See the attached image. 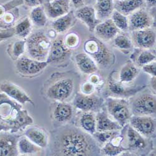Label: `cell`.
<instances>
[{
	"label": "cell",
	"mask_w": 156,
	"mask_h": 156,
	"mask_svg": "<svg viewBox=\"0 0 156 156\" xmlns=\"http://www.w3.org/2000/svg\"><path fill=\"white\" fill-rule=\"evenodd\" d=\"M26 49V41L18 40L9 44L7 51L9 56L15 61L19 59L24 53Z\"/></svg>",
	"instance_id": "cell-33"
},
{
	"label": "cell",
	"mask_w": 156,
	"mask_h": 156,
	"mask_svg": "<svg viewBox=\"0 0 156 156\" xmlns=\"http://www.w3.org/2000/svg\"><path fill=\"white\" fill-rule=\"evenodd\" d=\"M84 50L100 68H109L115 62V56L113 52L96 36H90L85 41Z\"/></svg>",
	"instance_id": "cell-3"
},
{
	"label": "cell",
	"mask_w": 156,
	"mask_h": 156,
	"mask_svg": "<svg viewBox=\"0 0 156 156\" xmlns=\"http://www.w3.org/2000/svg\"><path fill=\"white\" fill-rule=\"evenodd\" d=\"M132 112L135 115H147L155 114V96L146 94L137 97L131 105Z\"/></svg>",
	"instance_id": "cell-9"
},
{
	"label": "cell",
	"mask_w": 156,
	"mask_h": 156,
	"mask_svg": "<svg viewBox=\"0 0 156 156\" xmlns=\"http://www.w3.org/2000/svg\"><path fill=\"white\" fill-rule=\"evenodd\" d=\"M75 62L77 68L84 74H91L98 70L96 62L86 53L77 54L75 56Z\"/></svg>",
	"instance_id": "cell-23"
},
{
	"label": "cell",
	"mask_w": 156,
	"mask_h": 156,
	"mask_svg": "<svg viewBox=\"0 0 156 156\" xmlns=\"http://www.w3.org/2000/svg\"><path fill=\"white\" fill-rule=\"evenodd\" d=\"M94 9L98 20H107L114 10V0H96Z\"/></svg>",
	"instance_id": "cell-28"
},
{
	"label": "cell",
	"mask_w": 156,
	"mask_h": 156,
	"mask_svg": "<svg viewBox=\"0 0 156 156\" xmlns=\"http://www.w3.org/2000/svg\"><path fill=\"white\" fill-rule=\"evenodd\" d=\"M24 134L26 137L37 146L41 148L47 147L48 138L43 130L36 127H31L27 129Z\"/></svg>",
	"instance_id": "cell-26"
},
{
	"label": "cell",
	"mask_w": 156,
	"mask_h": 156,
	"mask_svg": "<svg viewBox=\"0 0 156 156\" xmlns=\"http://www.w3.org/2000/svg\"><path fill=\"white\" fill-rule=\"evenodd\" d=\"M108 86L110 91L116 95L119 96H129L135 94L136 93L142 89L144 87H127L120 81H117L114 79L112 74L109 77Z\"/></svg>",
	"instance_id": "cell-21"
},
{
	"label": "cell",
	"mask_w": 156,
	"mask_h": 156,
	"mask_svg": "<svg viewBox=\"0 0 156 156\" xmlns=\"http://www.w3.org/2000/svg\"><path fill=\"white\" fill-rule=\"evenodd\" d=\"M128 21L129 29L134 31L150 28L152 20L146 9H139L131 14Z\"/></svg>",
	"instance_id": "cell-14"
},
{
	"label": "cell",
	"mask_w": 156,
	"mask_h": 156,
	"mask_svg": "<svg viewBox=\"0 0 156 156\" xmlns=\"http://www.w3.org/2000/svg\"><path fill=\"white\" fill-rule=\"evenodd\" d=\"M124 136L118 134L114 137L111 140L106 143L105 146L101 150V152L106 155H118L122 152L127 151V148L122 146V143L124 140Z\"/></svg>",
	"instance_id": "cell-25"
},
{
	"label": "cell",
	"mask_w": 156,
	"mask_h": 156,
	"mask_svg": "<svg viewBox=\"0 0 156 156\" xmlns=\"http://www.w3.org/2000/svg\"><path fill=\"white\" fill-rule=\"evenodd\" d=\"M71 1L73 2L74 6L77 8L84 6L83 0H71Z\"/></svg>",
	"instance_id": "cell-45"
},
{
	"label": "cell",
	"mask_w": 156,
	"mask_h": 156,
	"mask_svg": "<svg viewBox=\"0 0 156 156\" xmlns=\"http://www.w3.org/2000/svg\"><path fill=\"white\" fill-rule=\"evenodd\" d=\"M118 131H96L93 134V137L94 139L98 142L99 144H106L108 142L111 140L114 137L118 135Z\"/></svg>",
	"instance_id": "cell-39"
},
{
	"label": "cell",
	"mask_w": 156,
	"mask_h": 156,
	"mask_svg": "<svg viewBox=\"0 0 156 156\" xmlns=\"http://www.w3.org/2000/svg\"><path fill=\"white\" fill-rule=\"evenodd\" d=\"M48 65L46 61H40L24 56H21L16 61V68L18 73L25 77H31L40 74Z\"/></svg>",
	"instance_id": "cell-8"
},
{
	"label": "cell",
	"mask_w": 156,
	"mask_h": 156,
	"mask_svg": "<svg viewBox=\"0 0 156 156\" xmlns=\"http://www.w3.org/2000/svg\"><path fill=\"white\" fill-rule=\"evenodd\" d=\"M142 70L144 73L155 77V61H152L150 63L144 65L142 66Z\"/></svg>",
	"instance_id": "cell-42"
},
{
	"label": "cell",
	"mask_w": 156,
	"mask_h": 156,
	"mask_svg": "<svg viewBox=\"0 0 156 156\" xmlns=\"http://www.w3.org/2000/svg\"><path fill=\"white\" fill-rule=\"evenodd\" d=\"M84 92L86 94H90L93 90V86L90 83H86L83 87Z\"/></svg>",
	"instance_id": "cell-44"
},
{
	"label": "cell",
	"mask_w": 156,
	"mask_h": 156,
	"mask_svg": "<svg viewBox=\"0 0 156 156\" xmlns=\"http://www.w3.org/2000/svg\"><path fill=\"white\" fill-rule=\"evenodd\" d=\"M139 73V69L131 61H127L121 68L119 73V81L128 83L133 81Z\"/></svg>",
	"instance_id": "cell-29"
},
{
	"label": "cell",
	"mask_w": 156,
	"mask_h": 156,
	"mask_svg": "<svg viewBox=\"0 0 156 156\" xmlns=\"http://www.w3.org/2000/svg\"><path fill=\"white\" fill-rule=\"evenodd\" d=\"M0 90L8 96L21 105L30 103L33 106H34V102L24 90L15 84L9 82L3 83L0 84Z\"/></svg>",
	"instance_id": "cell-15"
},
{
	"label": "cell",
	"mask_w": 156,
	"mask_h": 156,
	"mask_svg": "<svg viewBox=\"0 0 156 156\" xmlns=\"http://www.w3.org/2000/svg\"><path fill=\"white\" fill-rule=\"evenodd\" d=\"M71 53V49L65 44L64 39L58 37L51 43L46 62L53 66H61L69 60Z\"/></svg>",
	"instance_id": "cell-6"
},
{
	"label": "cell",
	"mask_w": 156,
	"mask_h": 156,
	"mask_svg": "<svg viewBox=\"0 0 156 156\" xmlns=\"http://www.w3.org/2000/svg\"><path fill=\"white\" fill-rule=\"evenodd\" d=\"M16 14L18 13L15 11V12H6L2 17H0V29L8 30L12 28L18 16L16 15Z\"/></svg>",
	"instance_id": "cell-38"
},
{
	"label": "cell",
	"mask_w": 156,
	"mask_h": 156,
	"mask_svg": "<svg viewBox=\"0 0 156 156\" xmlns=\"http://www.w3.org/2000/svg\"><path fill=\"white\" fill-rule=\"evenodd\" d=\"M26 5L30 7H36L41 5V0H23Z\"/></svg>",
	"instance_id": "cell-43"
},
{
	"label": "cell",
	"mask_w": 156,
	"mask_h": 156,
	"mask_svg": "<svg viewBox=\"0 0 156 156\" xmlns=\"http://www.w3.org/2000/svg\"><path fill=\"white\" fill-rule=\"evenodd\" d=\"M106 105L109 113L122 127L129 121L131 111L126 100L109 98L106 99Z\"/></svg>",
	"instance_id": "cell-7"
},
{
	"label": "cell",
	"mask_w": 156,
	"mask_h": 156,
	"mask_svg": "<svg viewBox=\"0 0 156 156\" xmlns=\"http://www.w3.org/2000/svg\"><path fill=\"white\" fill-rule=\"evenodd\" d=\"M96 131H119L122 129V126L117 121H112L105 111L99 112L96 116Z\"/></svg>",
	"instance_id": "cell-22"
},
{
	"label": "cell",
	"mask_w": 156,
	"mask_h": 156,
	"mask_svg": "<svg viewBox=\"0 0 156 156\" xmlns=\"http://www.w3.org/2000/svg\"><path fill=\"white\" fill-rule=\"evenodd\" d=\"M15 34V28H11L8 30H1L0 31V42L7 40Z\"/></svg>",
	"instance_id": "cell-41"
},
{
	"label": "cell",
	"mask_w": 156,
	"mask_h": 156,
	"mask_svg": "<svg viewBox=\"0 0 156 156\" xmlns=\"http://www.w3.org/2000/svg\"><path fill=\"white\" fill-rule=\"evenodd\" d=\"M33 124L28 111L22 109L20 103L5 93H0V133L15 134Z\"/></svg>",
	"instance_id": "cell-2"
},
{
	"label": "cell",
	"mask_w": 156,
	"mask_h": 156,
	"mask_svg": "<svg viewBox=\"0 0 156 156\" xmlns=\"http://www.w3.org/2000/svg\"><path fill=\"white\" fill-rule=\"evenodd\" d=\"M74 15L76 18L86 25L90 32H94L96 27L101 22L96 17L95 9L90 6H83L78 8Z\"/></svg>",
	"instance_id": "cell-17"
},
{
	"label": "cell",
	"mask_w": 156,
	"mask_h": 156,
	"mask_svg": "<svg viewBox=\"0 0 156 156\" xmlns=\"http://www.w3.org/2000/svg\"><path fill=\"white\" fill-rule=\"evenodd\" d=\"M135 54L137 55L136 60V63L139 66H143L144 65L150 63L155 59V55L152 52L146 49H138L137 53Z\"/></svg>",
	"instance_id": "cell-34"
},
{
	"label": "cell",
	"mask_w": 156,
	"mask_h": 156,
	"mask_svg": "<svg viewBox=\"0 0 156 156\" xmlns=\"http://www.w3.org/2000/svg\"><path fill=\"white\" fill-rule=\"evenodd\" d=\"M144 3V0H114V9L127 16L140 9Z\"/></svg>",
	"instance_id": "cell-24"
},
{
	"label": "cell",
	"mask_w": 156,
	"mask_h": 156,
	"mask_svg": "<svg viewBox=\"0 0 156 156\" xmlns=\"http://www.w3.org/2000/svg\"><path fill=\"white\" fill-rule=\"evenodd\" d=\"M52 80L45 90L46 97L58 102H64L69 99L74 91L73 80L59 76Z\"/></svg>",
	"instance_id": "cell-5"
},
{
	"label": "cell",
	"mask_w": 156,
	"mask_h": 156,
	"mask_svg": "<svg viewBox=\"0 0 156 156\" xmlns=\"http://www.w3.org/2000/svg\"><path fill=\"white\" fill-rule=\"evenodd\" d=\"M96 37L101 40L109 41L114 39L119 32L111 19H107L100 22L94 29Z\"/></svg>",
	"instance_id": "cell-19"
},
{
	"label": "cell",
	"mask_w": 156,
	"mask_h": 156,
	"mask_svg": "<svg viewBox=\"0 0 156 156\" xmlns=\"http://www.w3.org/2000/svg\"><path fill=\"white\" fill-rule=\"evenodd\" d=\"M131 126L145 137H151L155 133V120L147 115H133L129 119Z\"/></svg>",
	"instance_id": "cell-10"
},
{
	"label": "cell",
	"mask_w": 156,
	"mask_h": 156,
	"mask_svg": "<svg viewBox=\"0 0 156 156\" xmlns=\"http://www.w3.org/2000/svg\"><path fill=\"white\" fill-rule=\"evenodd\" d=\"M150 85L153 90V91L155 93V77L152 76L150 82Z\"/></svg>",
	"instance_id": "cell-46"
},
{
	"label": "cell",
	"mask_w": 156,
	"mask_h": 156,
	"mask_svg": "<svg viewBox=\"0 0 156 156\" xmlns=\"http://www.w3.org/2000/svg\"><path fill=\"white\" fill-rule=\"evenodd\" d=\"M18 136L12 134H0V156L18 155Z\"/></svg>",
	"instance_id": "cell-18"
},
{
	"label": "cell",
	"mask_w": 156,
	"mask_h": 156,
	"mask_svg": "<svg viewBox=\"0 0 156 156\" xmlns=\"http://www.w3.org/2000/svg\"><path fill=\"white\" fill-rule=\"evenodd\" d=\"M30 18L33 23L37 27L42 28L45 27L48 21V16L44 7L41 5L34 7L31 12Z\"/></svg>",
	"instance_id": "cell-32"
},
{
	"label": "cell",
	"mask_w": 156,
	"mask_h": 156,
	"mask_svg": "<svg viewBox=\"0 0 156 156\" xmlns=\"http://www.w3.org/2000/svg\"><path fill=\"white\" fill-rule=\"evenodd\" d=\"M50 149L54 155H99L101 149L93 137L74 126L62 127L51 134Z\"/></svg>",
	"instance_id": "cell-1"
},
{
	"label": "cell",
	"mask_w": 156,
	"mask_h": 156,
	"mask_svg": "<svg viewBox=\"0 0 156 156\" xmlns=\"http://www.w3.org/2000/svg\"><path fill=\"white\" fill-rule=\"evenodd\" d=\"M74 106L84 112H91L101 108L103 100L98 96L77 93L74 99Z\"/></svg>",
	"instance_id": "cell-12"
},
{
	"label": "cell",
	"mask_w": 156,
	"mask_h": 156,
	"mask_svg": "<svg viewBox=\"0 0 156 156\" xmlns=\"http://www.w3.org/2000/svg\"><path fill=\"white\" fill-rule=\"evenodd\" d=\"M111 15L112 21L119 30L126 31L129 30V21L126 16L116 10H114Z\"/></svg>",
	"instance_id": "cell-36"
},
{
	"label": "cell",
	"mask_w": 156,
	"mask_h": 156,
	"mask_svg": "<svg viewBox=\"0 0 156 156\" xmlns=\"http://www.w3.org/2000/svg\"><path fill=\"white\" fill-rule=\"evenodd\" d=\"M76 16L73 11L57 18L52 23L53 29L58 33H64L69 30L74 24Z\"/></svg>",
	"instance_id": "cell-27"
},
{
	"label": "cell",
	"mask_w": 156,
	"mask_h": 156,
	"mask_svg": "<svg viewBox=\"0 0 156 156\" xmlns=\"http://www.w3.org/2000/svg\"><path fill=\"white\" fill-rule=\"evenodd\" d=\"M15 34L20 38L29 36L31 31V23L29 18H26L15 27Z\"/></svg>",
	"instance_id": "cell-37"
},
{
	"label": "cell",
	"mask_w": 156,
	"mask_h": 156,
	"mask_svg": "<svg viewBox=\"0 0 156 156\" xmlns=\"http://www.w3.org/2000/svg\"><path fill=\"white\" fill-rule=\"evenodd\" d=\"M73 115L72 106L66 102H57L53 104L52 116L59 123H64L70 121Z\"/></svg>",
	"instance_id": "cell-20"
},
{
	"label": "cell",
	"mask_w": 156,
	"mask_h": 156,
	"mask_svg": "<svg viewBox=\"0 0 156 156\" xmlns=\"http://www.w3.org/2000/svg\"><path fill=\"white\" fill-rule=\"evenodd\" d=\"M147 4L151 7L155 6V0H146Z\"/></svg>",
	"instance_id": "cell-47"
},
{
	"label": "cell",
	"mask_w": 156,
	"mask_h": 156,
	"mask_svg": "<svg viewBox=\"0 0 156 156\" xmlns=\"http://www.w3.org/2000/svg\"><path fill=\"white\" fill-rule=\"evenodd\" d=\"M51 43V40L43 31L32 34L26 41L28 56L37 61H46Z\"/></svg>",
	"instance_id": "cell-4"
},
{
	"label": "cell",
	"mask_w": 156,
	"mask_h": 156,
	"mask_svg": "<svg viewBox=\"0 0 156 156\" xmlns=\"http://www.w3.org/2000/svg\"><path fill=\"white\" fill-rule=\"evenodd\" d=\"M80 124L86 133L93 134L96 131V117L91 112H85L80 119Z\"/></svg>",
	"instance_id": "cell-31"
},
{
	"label": "cell",
	"mask_w": 156,
	"mask_h": 156,
	"mask_svg": "<svg viewBox=\"0 0 156 156\" xmlns=\"http://www.w3.org/2000/svg\"><path fill=\"white\" fill-rule=\"evenodd\" d=\"M71 0H52L44 5L47 16L49 18H58L70 11Z\"/></svg>",
	"instance_id": "cell-16"
},
{
	"label": "cell",
	"mask_w": 156,
	"mask_h": 156,
	"mask_svg": "<svg viewBox=\"0 0 156 156\" xmlns=\"http://www.w3.org/2000/svg\"><path fill=\"white\" fill-rule=\"evenodd\" d=\"M126 136L128 146L127 150L135 154H140L142 152L147 150L150 146L149 141L131 126H128L127 129Z\"/></svg>",
	"instance_id": "cell-11"
},
{
	"label": "cell",
	"mask_w": 156,
	"mask_h": 156,
	"mask_svg": "<svg viewBox=\"0 0 156 156\" xmlns=\"http://www.w3.org/2000/svg\"><path fill=\"white\" fill-rule=\"evenodd\" d=\"M49 1H52V0H49Z\"/></svg>",
	"instance_id": "cell-48"
},
{
	"label": "cell",
	"mask_w": 156,
	"mask_h": 156,
	"mask_svg": "<svg viewBox=\"0 0 156 156\" xmlns=\"http://www.w3.org/2000/svg\"><path fill=\"white\" fill-rule=\"evenodd\" d=\"M64 41L66 46L69 48L73 49L78 46L80 43V37L76 34L74 33H70L65 36Z\"/></svg>",
	"instance_id": "cell-40"
},
{
	"label": "cell",
	"mask_w": 156,
	"mask_h": 156,
	"mask_svg": "<svg viewBox=\"0 0 156 156\" xmlns=\"http://www.w3.org/2000/svg\"><path fill=\"white\" fill-rule=\"evenodd\" d=\"M114 44L122 51H126L131 49L133 46L131 39L127 36L122 34H118L114 38Z\"/></svg>",
	"instance_id": "cell-35"
},
{
	"label": "cell",
	"mask_w": 156,
	"mask_h": 156,
	"mask_svg": "<svg viewBox=\"0 0 156 156\" xmlns=\"http://www.w3.org/2000/svg\"><path fill=\"white\" fill-rule=\"evenodd\" d=\"M133 44L139 49H149L155 43V33L151 28L134 31L132 33Z\"/></svg>",
	"instance_id": "cell-13"
},
{
	"label": "cell",
	"mask_w": 156,
	"mask_h": 156,
	"mask_svg": "<svg viewBox=\"0 0 156 156\" xmlns=\"http://www.w3.org/2000/svg\"><path fill=\"white\" fill-rule=\"evenodd\" d=\"M18 149L19 154L23 155L37 154L41 150L40 147L34 144L27 137H22L18 140Z\"/></svg>",
	"instance_id": "cell-30"
}]
</instances>
